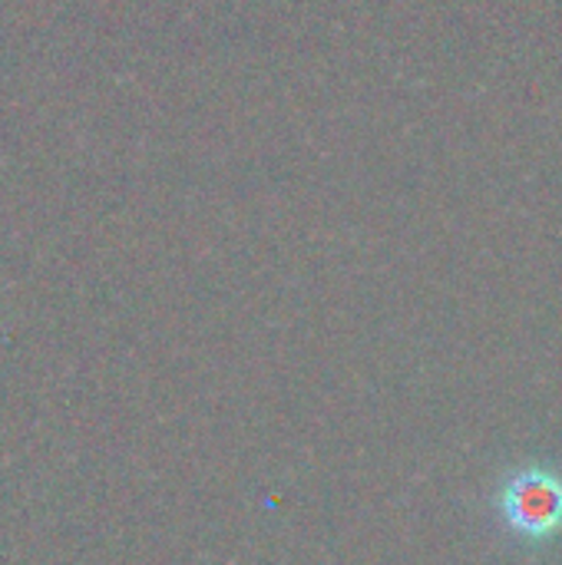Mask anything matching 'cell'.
Wrapping results in <instances>:
<instances>
[{
    "label": "cell",
    "instance_id": "obj_1",
    "mask_svg": "<svg viewBox=\"0 0 562 565\" xmlns=\"http://www.w3.org/2000/svg\"><path fill=\"white\" fill-rule=\"evenodd\" d=\"M497 510L517 540H556L562 533V473L550 463H527L510 470L500 483Z\"/></svg>",
    "mask_w": 562,
    "mask_h": 565
}]
</instances>
